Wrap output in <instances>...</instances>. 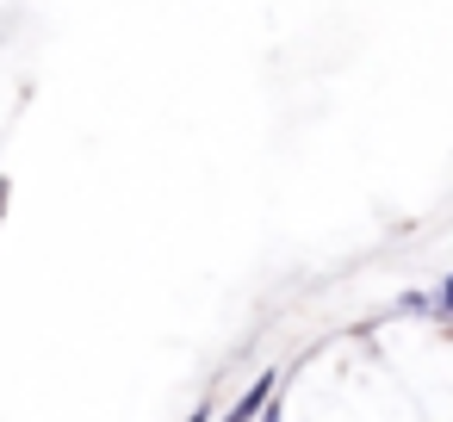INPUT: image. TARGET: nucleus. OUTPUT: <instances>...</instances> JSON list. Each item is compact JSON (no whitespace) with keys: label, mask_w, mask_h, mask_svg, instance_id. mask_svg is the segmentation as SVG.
<instances>
[{"label":"nucleus","mask_w":453,"mask_h":422,"mask_svg":"<svg viewBox=\"0 0 453 422\" xmlns=\"http://www.w3.org/2000/svg\"><path fill=\"white\" fill-rule=\"evenodd\" d=\"M267 410H273V372H267V379H255V391H242V403H236L224 422H261Z\"/></svg>","instance_id":"1"},{"label":"nucleus","mask_w":453,"mask_h":422,"mask_svg":"<svg viewBox=\"0 0 453 422\" xmlns=\"http://www.w3.org/2000/svg\"><path fill=\"white\" fill-rule=\"evenodd\" d=\"M441 311H447V317H453V280H447V286H441Z\"/></svg>","instance_id":"2"},{"label":"nucleus","mask_w":453,"mask_h":422,"mask_svg":"<svg viewBox=\"0 0 453 422\" xmlns=\"http://www.w3.org/2000/svg\"><path fill=\"white\" fill-rule=\"evenodd\" d=\"M261 422H280V410H267V416H261Z\"/></svg>","instance_id":"3"},{"label":"nucleus","mask_w":453,"mask_h":422,"mask_svg":"<svg viewBox=\"0 0 453 422\" xmlns=\"http://www.w3.org/2000/svg\"><path fill=\"white\" fill-rule=\"evenodd\" d=\"M193 422H205V416H199V410H193Z\"/></svg>","instance_id":"4"},{"label":"nucleus","mask_w":453,"mask_h":422,"mask_svg":"<svg viewBox=\"0 0 453 422\" xmlns=\"http://www.w3.org/2000/svg\"><path fill=\"white\" fill-rule=\"evenodd\" d=\"M0 199H7V187H0Z\"/></svg>","instance_id":"5"}]
</instances>
